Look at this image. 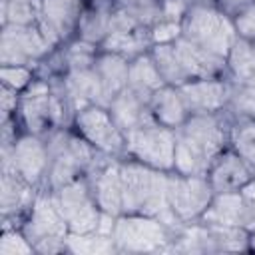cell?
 I'll return each instance as SVG.
<instances>
[{
	"label": "cell",
	"mask_w": 255,
	"mask_h": 255,
	"mask_svg": "<svg viewBox=\"0 0 255 255\" xmlns=\"http://www.w3.org/2000/svg\"><path fill=\"white\" fill-rule=\"evenodd\" d=\"M2 6V26L18 24L32 26L40 18V0H0Z\"/></svg>",
	"instance_id": "30"
},
{
	"label": "cell",
	"mask_w": 255,
	"mask_h": 255,
	"mask_svg": "<svg viewBox=\"0 0 255 255\" xmlns=\"http://www.w3.org/2000/svg\"><path fill=\"white\" fill-rule=\"evenodd\" d=\"M253 179H255V177H253Z\"/></svg>",
	"instance_id": "38"
},
{
	"label": "cell",
	"mask_w": 255,
	"mask_h": 255,
	"mask_svg": "<svg viewBox=\"0 0 255 255\" xmlns=\"http://www.w3.org/2000/svg\"><path fill=\"white\" fill-rule=\"evenodd\" d=\"M231 114H189L175 128L173 171L187 175H207L215 157L229 147Z\"/></svg>",
	"instance_id": "1"
},
{
	"label": "cell",
	"mask_w": 255,
	"mask_h": 255,
	"mask_svg": "<svg viewBox=\"0 0 255 255\" xmlns=\"http://www.w3.org/2000/svg\"><path fill=\"white\" fill-rule=\"evenodd\" d=\"M181 36V22L173 20H159L149 28V38L151 46L153 44H171Z\"/></svg>",
	"instance_id": "34"
},
{
	"label": "cell",
	"mask_w": 255,
	"mask_h": 255,
	"mask_svg": "<svg viewBox=\"0 0 255 255\" xmlns=\"http://www.w3.org/2000/svg\"><path fill=\"white\" fill-rule=\"evenodd\" d=\"M40 187L30 185L22 177L14 173H0V209L4 221L8 217H18L22 213H28Z\"/></svg>",
	"instance_id": "20"
},
{
	"label": "cell",
	"mask_w": 255,
	"mask_h": 255,
	"mask_svg": "<svg viewBox=\"0 0 255 255\" xmlns=\"http://www.w3.org/2000/svg\"><path fill=\"white\" fill-rule=\"evenodd\" d=\"M253 177H255V169L231 147L223 149L207 171V179L215 193L241 189L243 185L253 181Z\"/></svg>",
	"instance_id": "18"
},
{
	"label": "cell",
	"mask_w": 255,
	"mask_h": 255,
	"mask_svg": "<svg viewBox=\"0 0 255 255\" xmlns=\"http://www.w3.org/2000/svg\"><path fill=\"white\" fill-rule=\"evenodd\" d=\"M0 104H2V120H10L12 114L18 110L20 106V92L8 88V86H2L0 90Z\"/></svg>",
	"instance_id": "36"
},
{
	"label": "cell",
	"mask_w": 255,
	"mask_h": 255,
	"mask_svg": "<svg viewBox=\"0 0 255 255\" xmlns=\"http://www.w3.org/2000/svg\"><path fill=\"white\" fill-rule=\"evenodd\" d=\"M229 80H231V94H229L227 112L233 118L255 120V72L239 80H233V78Z\"/></svg>",
	"instance_id": "26"
},
{
	"label": "cell",
	"mask_w": 255,
	"mask_h": 255,
	"mask_svg": "<svg viewBox=\"0 0 255 255\" xmlns=\"http://www.w3.org/2000/svg\"><path fill=\"white\" fill-rule=\"evenodd\" d=\"M149 110H151V116L157 124L173 128V129L179 128L189 116L179 90L173 86H167V84L151 94Z\"/></svg>",
	"instance_id": "22"
},
{
	"label": "cell",
	"mask_w": 255,
	"mask_h": 255,
	"mask_svg": "<svg viewBox=\"0 0 255 255\" xmlns=\"http://www.w3.org/2000/svg\"><path fill=\"white\" fill-rule=\"evenodd\" d=\"M167 173L137 159L122 157L124 213L153 215L171 227H179L181 223H177L167 205Z\"/></svg>",
	"instance_id": "2"
},
{
	"label": "cell",
	"mask_w": 255,
	"mask_h": 255,
	"mask_svg": "<svg viewBox=\"0 0 255 255\" xmlns=\"http://www.w3.org/2000/svg\"><path fill=\"white\" fill-rule=\"evenodd\" d=\"M149 48H151L149 28L114 30L100 44V50L112 52V54H118V56H124L126 60H133V58L149 52Z\"/></svg>",
	"instance_id": "23"
},
{
	"label": "cell",
	"mask_w": 255,
	"mask_h": 255,
	"mask_svg": "<svg viewBox=\"0 0 255 255\" xmlns=\"http://www.w3.org/2000/svg\"><path fill=\"white\" fill-rule=\"evenodd\" d=\"M225 62H227V74L233 80L253 74L255 72V40H249L237 34Z\"/></svg>",
	"instance_id": "28"
},
{
	"label": "cell",
	"mask_w": 255,
	"mask_h": 255,
	"mask_svg": "<svg viewBox=\"0 0 255 255\" xmlns=\"http://www.w3.org/2000/svg\"><path fill=\"white\" fill-rule=\"evenodd\" d=\"M149 100L151 96L141 94L129 86H126L108 106V112L112 114L114 122L118 124V128L128 133L147 122H155L149 110Z\"/></svg>",
	"instance_id": "19"
},
{
	"label": "cell",
	"mask_w": 255,
	"mask_h": 255,
	"mask_svg": "<svg viewBox=\"0 0 255 255\" xmlns=\"http://www.w3.org/2000/svg\"><path fill=\"white\" fill-rule=\"evenodd\" d=\"M44 137L48 143V169L40 189L56 191L62 185L88 175L94 163L104 155L78 131H72L66 126L54 128Z\"/></svg>",
	"instance_id": "3"
},
{
	"label": "cell",
	"mask_w": 255,
	"mask_h": 255,
	"mask_svg": "<svg viewBox=\"0 0 255 255\" xmlns=\"http://www.w3.org/2000/svg\"><path fill=\"white\" fill-rule=\"evenodd\" d=\"M189 114H215L225 112L231 94L229 76L223 78H197L177 88Z\"/></svg>",
	"instance_id": "17"
},
{
	"label": "cell",
	"mask_w": 255,
	"mask_h": 255,
	"mask_svg": "<svg viewBox=\"0 0 255 255\" xmlns=\"http://www.w3.org/2000/svg\"><path fill=\"white\" fill-rule=\"evenodd\" d=\"M0 80H2V86H8L16 92H24L32 84L34 74L30 66H2Z\"/></svg>",
	"instance_id": "33"
},
{
	"label": "cell",
	"mask_w": 255,
	"mask_h": 255,
	"mask_svg": "<svg viewBox=\"0 0 255 255\" xmlns=\"http://www.w3.org/2000/svg\"><path fill=\"white\" fill-rule=\"evenodd\" d=\"M20 229L30 239L36 253L66 251V237L70 229L58 209L54 193L48 189H38V195Z\"/></svg>",
	"instance_id": "6"
},
{
	"label": "cell",
	"mask_w": 255,
	"mask_h": 255,
	"mask_svg": "<svg viewBox=\"0 0 255 255\" xmlns=\"http://www.w3.org/2000/svg\"><path fill=\"white\" fill-rule=\"evenodd\" d=\"M201 221L255 231V179L235 191L215 193Z\"/></svg>",
	"instance_id": "14"
},
{
	"label": "cell",
	"mask_w": 255,
	"mask_h": 255,
	"mask_svg": "<svg viewBox=\"0 0 255 255\" xmlns=\"http://www.w3.org/2000/svg\"><path fill=\"white\" fill-rule=\"evenodd\" d=\"M114 2L141 28H151L161 20V0H114Z\"/></svg>",
	"instance_id": "31"
},
{
	"label": "cell",
	"mask_w": 255,
	"mask_h": 255,
	"mask_svg": "<svg viewBox=\"0 0 255 255\" xmlns=\"http://www.w3.org/2000/svg\"><path fill=\"white\" fill-rule=\"evenodd\" d=\"M128 86L141 92V94H147L151 96L153 92H157L159 88L165 86L153 58L149 52L129 60V72H128Z\"/></svg>",
	"instance_id": "24"
},
{
	"label": "cell",
	"mask_w": 255,
	"mask_h": 255,
	"mask_svg": "<svg viewBox=\"0 0 255 255\" xmlns=\"http://www.w3.org/2000/svg\"><path fill=\"white\" fill-rule=\"evenodd\" d=\"M249 251H255V231L249 233Z\"/></svg>",
	"instance_id": "37"
},
{
	"label": "cell",
	"mask_w": 255,
	"mask_h": 255,
	"mask_svg": "<svg viewBox=\"0 0 255 255\" xmlns=\"http://www.w3.org/2000/svg\"><path fill=\"white\" fill-rule=\"evenodd\" d=\"M213 195L207 175H187L173 169L167 173V205L181 225L201 219Z\"/></svg>",
	"instance_id": "9"
},
{
	"label": "cell",
	"mask_w": 255,
	"mask_h": 255,
	"mask_svg": "<svg viewBox=\"0 0 255 255\" xmlns=\"http://www.w3.org/2000/svg\"><path fill=\"white\" fill-rule=\"evenodd\" d=\"M94 197L102 213L122 215L124 213V187H122V157L102 155L88 171Z\"/></svg>",
	"instance_id": "15"
},
{
	"label": "cell",
	"mask_w": 255,
	"mask_h": 255,
	"mask_svg": "<svg viewBox=\"0 0 255 255\" xmlns=\"http://www.w3.org/2000/svg\"><path fill=\"white\" fill-rule=\"evenodd\" d=\"M76 131L100 153L110 157H126V133L118 128L112 114L104 106H86L74 116Z\"/></svg>",
	"instance_id": "12"
},
{
	"label": "cell",
	"mask_w": 255,
	"mask_h": 255,
	"mask_svg": "<svg viewBox=\"0 0 255 255\" xmlns=\"http://www.w3.org/2000/svg\"><path fill=\"white\" fill-rule=\"evenodd\" d=\"M233 22H235V30L239 36L255 40V0L251 4H247L241 12L235 14Z\"/></svg>",
	"instance_id": "35"
},
{
	"label": "cell",
	"mask_w": 255,
	"mask_h": 255,
	"mask_svg": "<svg viewBox=\"0 0 255 255\" xmlns=\"http://www.w3.org/2000/svg\"><path fill=\"white\" fill-rule=\"evenodd\" d=\"M32 253H36V249L30 243V239L24 235V231L4 225L0 239V255H32Z\"/></svg>",
	"instance_id": "32"
},
{
	"label": "cell",
	"mask_w": 255,
	"mask_h": 255,
	"mask_svg": "<svg viewBox=\"0 0 255 255\" xmlns=\"http://www.w3.org/2000/svg\"><path fill=\"white\" fill-rule=\"evenodd\" d=\"M126 157L137 159L161 171H171L175 157V129L157 122H147L128 131Z\"/></svg>",
	"instance_id": "8"
},
{
	"label": "cell",
	"mask_w": 255,
	"mask_h": 255,
	"mask_svg": "<svg viewBox=\"0 0 255 255\" xmlns=\"http://www.w3.org/2000/svg\"><path fill=\"white\" fill-rule=\"evenodd\" d=\"M229 147L237 151L255 169V120L253 118H233L229 128Z\"/></svg>",
	"instance_id": "27"
},
{
	"label": "cell",
	"mask_w": 255,
	"mask_h": 255,
	"mask_svg": "<svg viewBox=\"0 0 255 255\" xmlns=\"http://www.w3.org/2000/svg\"><path fill=\"white\" fill-rule=\"evenodd\" d=\"M177 227L159 217L141 213H122L116 217L112 239L118 253H159L171 251Z\"/></svg>",
	"instance_id": "5"
},
{
	"label": "cell",
	"mask_w": 255,
	"mask_h": 255,
	"mask_svg": "<svg viewBox=\"0 0 255 255\" xmlns=\"http://www.w3.org/2000/svg\"><path fill=\"white\" fill-rule=\"evenodd\" d=\"M58 209L70 229V233H94L98 231L102 209L96 203L88 175H82L60 189L52 191Z\"/></svg>",
	"instance_id": "11"
},
{
	"label": "cell",
	"mask_w": 255,
	"mask_h": 255,
	"mask_svg": "<svg viewBox=\"0 0 255 255\" xmlns=\"http://www.w3.org/2000/svg\"><path fill=\"white\" fill-rule=\"evenodd\" d=\"M66 251L80 255H110V253H118V247L112 235L94 231V233H68Z\"/></svg>",
	"instance_id": "29"
},
{
	"label": "cell",
	"mask_w": 255,
	"mask_h": 255,
	"mask_svg": "<svg viewBox=\"0 0 255 255\" xmlns=\"http://www.w3.org/2000/svg\"><path fill=\"white\" fill-rule=\"evenodd\" d=\"M249 249V233L237 227L191 221L179 225L171 243V251L179 253H227Z\"/></svg>",
	"instance_id": "7"
},
{
	"label": "cell",
	"mask_w": 255,
	"mask_h": 255,
	"mask_svg": "<svg viewBox=\"0 0 255 255\" xmlns=\"http://www.w3.org/2000/svg\"><path fill=\"white\" fill-rule=\"evenodd\" d=\"M94 70H96V74L100 78V84H102V90H104L106 108H108L110 102L128 86L129 60H126L124 56L100 50V54H98V58L94 62Z\"/></svg>",
	"instance_id": "21"
},
{
	"label": "cell",
	"mask_w": 255,
	"mask_h": 255,
	"mask_svg": "<svg viewBox=\"0 0 255 255\" xmlns=\"http://www.w3.org/2000/svg\"><path fill=\"white\" fill-rule=\"evenodd\" d=\"M149 54H151V58H153V62H155V66H157V70H159V74L167 86L179 88V86L189 82L173 42L171 44H153L149 48Z\"/></svg>",
	"instance_id": "25"
},
{
	"label": "cell",
	"mask_w": 255,
	"mask_h": 255,
	"mask_svg": "<svg viewBox=\"0 0 255 255\" xmlns=\"http://www.w3.org/2000/svg\"><path fill=\"white\" fill-rule=\"evenodd\" d=\"M82 14L84 0H40V18L36 24L46 40L56 48L78 32Z\"/></svg>",
	"instance_id": "16"
},
{
	"label": "cell",
	"mask_w": 255,
	"mask_h": 255,
	"mask_svg": "<svg viewBox=\"0 0 255 255\" xmlns=\"http://www.w3.org/2000/svg\"><path fill=\"white\" fill-rule=\"evenodd\" d=\"M0 169L14 173L34 187H42L48 169V143L46 137L36 133H22L14 143H2Z\"/></svg>",
	"instance_id": "10"
},
{
	"label": "cell",
	"mask_w": 255,
	"mask_h": 255,
	"mask_svg": "<svg viewBox=\"0 0 255 255\" xmlns=\"http://www.w3.org/2000/svg\"><path fill=\"white\" fill-rule=\"evenodd\" d=\"M181 38L219 58H227L237 30L233 16L223 12L213 0H191L181 18Z\"/></svg>",
	"instance_id": "4"
},
{
	"label": "cell",
	"mask_w": 255,
	"mask_h": 255,
	"mask_svg": "<svg viewBox=\"0 0 255 255\" xmlns=\"http://www.w3.org/2000/svg\"><path fill=\"white\" fill-rule=\"evenodd\" d=\"M54 46L46 40L38 24L18 26L4 24L0 36V64L2 66H34L44 60Z\"/></svg>",
	"instance_id": "13"
}]
</instances>
